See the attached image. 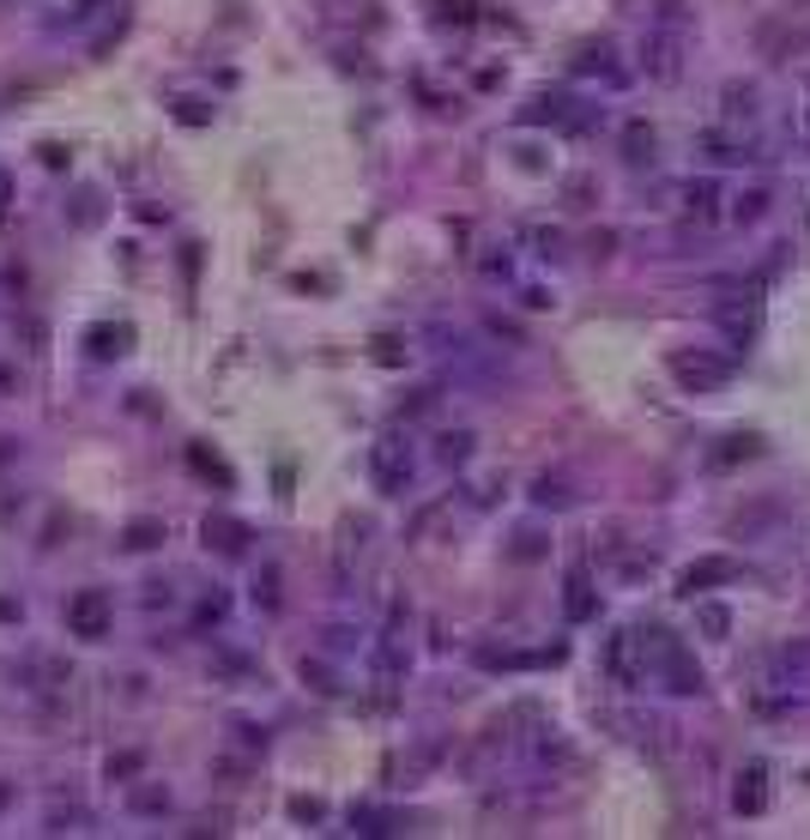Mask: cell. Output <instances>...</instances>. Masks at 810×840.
Here are the masks:
<instances>
[{
    "mask_svg": "<svg viewBox=\"0 0 810 840\" xmlns=\"http://www.w3.org/2000/svg\"><path fill=\"white\" fill-rule=\"evenodd\" d=\"M605 677L617 683V689H641V683H654V659H647V635L641 629H617L605 635Z\"/></svg>",
    "mask_w": 810,
    "mask_h": 840,
    "instance_id": "1",
    "label": "cell"
},
{
    "mask_svg": "<svg viewBox=\"0 0 810 840\" xmlns=\"http://www.w3.org/2000/svg\"><path fill=\"white\" fill-rule=\"evenodd\" d=\"M412 472H418V460H412V442H405V435L369 442V478H376L381 496H405V490H412Z\"/></svg>",
    "mask_w": 810,
    "mask_h": 840,
    "instance_id": "2",
    "label": "cell"
},
{
    "mask_svg": "<svg viewBox=\"0 0 810 840\" xmlns=\"http://www.w3.org/2000/svg\"><path fill=\"white\" fill-rule=\"evenodd\" d=\"M641 73L654 85H678L683 80V31H671V25L641 31Z\"/></svg>",
    "mask_w": 810,
    "mask_h": 840,
    "instance_id": "3",
    "label": "cell"
},
{
    "mask_svg": "<svg viewBox=\"0 0 810 840\" xmlns=\"http://www.w3.org/2000/svg\"><path fill=\"white\" fill-rule=\"evenodd\" d=\"M109 629H116V599H109L104 587H79L73 599H67V635H79V641H109Z\"/></svg>",
    "mask_w": 810,
    "mask_h": 840,
    "instance_id": "4",
    "label": "cell"
},
{
    "mask_svg": "<svg viewBox=\"0 0 810 840\" xmlns=\"http://www.w3.org/2000/svg\"><path fill=\"white\" fill-rule=\"evenodd\" d=\"M671 375L690 387V394H714V387H726V375H732V363L714 351H671Z\"/></svg>",
    "mask_w": 810,
    "mask_h": 840,
    "instance_id": "5",
    "label": "cell"
},
{
    "mask_svg": "<svg viewBox=\"0 0 810 840\" xmlns=\"http://www.w3.org/2000/svg\"><path fill=\"white\" fill-rule=\"evenodd\" d=\"M732 811L738 816H762V811H769V761H745V768H738Z\"/></svg>",
    "mask_w": 810,
    "mask_h": 840,
    "instance_id": "6",
    "label": "cell"
},
{
    "mask_svg": "<svg viewBox=\"0 0 810 840\" xmlns=\"http://www.w3.org/2000/svg\"><path fill=\"white\" fill-rule=\"evenodd\" d=\"M678 200H683V212H690L695 224H714L719 212H726V206H719V200H726V188H719L714 176H690V182L678 188Z\"/></svg>",
    "mask_w": 810,
    "mask_h": 840,
    "instance_id": "7",
    "label": "cell"
},
{
    "mask_svg": "<svg viewBox=\"0 0 810 840\" xmlns=\"http://www.w3.org/2000/svg\"><path fill=\"white\" fill-rule=\"evenodd\" d=\"M562 611H569V623H593L599 617V592H593V568H569V587H562Z\"/></svg>",
    "mask_w": 810,
    "mask_h": 840,
    "instance_id": "8",
    "label": "cell"
},
{
    "mask_svg": "<svg viewBox=\"0 0 810 840\" xmlns=\"http://www.w3.org/2000/svg\"><path fill=\"white\" fill-rule=\"evenodd\" d=\"M732 575H738L732 556H702V563H690V568L678 575V592H683V599H695V592L719 587V580H732Z\"/></svg>",
    "mask_w": 810,
    "mask_h": 840,
    "instance_id": "9",
    "label": "cell"
},
{
    "mask_svg": "<svg viewBox=\"0 0 810 840\" xmlns=\"http://www.w3.org/2000/svg\"><path fill=\"white\" fill-rule=\"evenodd\" d=\"M781 140L793 145V158H810V92H798L781 109Z\"/></svg>",
    "mask_w": 810,
    "mask_h": 840,
    "instance_id": "10",
    "label": "cell"
},
{
    "mask_svg": "<svg viewBox=\"0 0 810 840\" xmlns=\"http://www.w3.org/2000/svg\"><path fill=\"white\" fill-rule=\"evenodd\" d=\"M719 116L726 121H757L762 116V92L750 80H732L726 92H719Z\"/></svg>",
    "mask_w": 810,
    "mask_h": 840,
    "instance_id": "11",
    "label": "cell"
},
{
    "mask_svg": "<svg viewBox=\"0 0 810 840\" xmlns=\"http://www.w3.org/2000/svg\"><path fill=\"white\" fill-rule=\"evenodd\" d=\"M726 200H732V206H726V218H732L738 230H745V224H762V218L774 212V194H769V188H738V194H726Z\"/></svg>",
    "mask_w": 810,
    "mask_h": 840,
    "instance_id": "12",
    "label": "cell"
},
{
    "mask_svg": "<svg viewBox=\"0 0 810 840\" xmlns=\"http://www.w3.org/2000/svg\"><path fill=\"white\" fill-rule=\"evenodd\" d=\"M200 532H206V551H218V556H242V551H249V526H242V520H224V514H218V520H206Z\"/></svg>",
    "mask_w": 810,
    "mask_h": 840,
    "instance_id": "13",
    "label": "cell"
},
{
    "mask_svg": "<svg viewBox=\"0 0 810 840\" xmlns=\"http://www.w3.org/2000/svg\"><path fill=\"white\" fill-rule=\"evenodd\" d=\"M714 321H719V333H726L732 345H750V339H757V309H750V302H719Z\"/></svg>",
    "mask_w": 810,
    "mask_h": 840,
    "instance_id": "14",
    "label": "cell"
},
{
    "mask_svg": "<svg viewBox=\"0 0 810 840\" xmlns=\"http://www.w3.org/2000/svg\"><path fill=\"white\" fill-rule=\"evenodd\" d=\"M575 73H593V80H605V85H623V80H629L605 43H599V49H581V55H575Z\"/></svg>",
    "mask_w": 810,
    "mask_h": 840,
    "instance_id": "15",
    "label": "cell"
},
{
    "mask_svg": "<svg viewBox=\"0 0 810 840\" xmlns=\"http://www.w3.org/2000/svg\"><path fill=\"white\" fill-rule=\"evenodd\" d=\"M702 152H707L714 164H745V158H762V152H750L745 140H732V133H719V128H707V133H702Z\"/></svg>",
    "mask_w": 810,
    "mask_h": 840,
    "instance_id": "16",
    "label": "cell"
},
{
    "mask_svg": "<svg viewBox=\"0 0 810 840\" xmlns=\"http://www.w3.org/2000/svg\"><path fill=\"white\" fill-rule=\"evenodd\" d=\"M695 629H702L707 641H726V635H732V611L714 604V599H702V604H695Z\"/></svg>",
    "mask_w": 810,
    "mask_h": 840,
    "instance_id": "17",
    "label": "cell"
},
{
    "mask_svg": "<svg viewBox=\"0 0 810 840\" xmlns=\"http://www.w3.org/2000/svg\"><path fill=\"white\" fill-rule=\"evenodd\" d=\"M533 502H538V508H569V502H575V490H569V484H562V478H533Z\"/></svg>",
    "mask_w": 810,
    "mask_h": 840,
    "instance_id": "18",
    "label": "cell"
},
{
    "mask_svg": "<svg viewBox=\"0 0 810 840\" xmlns=\"http://www.w3.org/2000/svg\"><path fill=\"white\" fill-rule=\"evenodd\" d=\"M623 158L629 164L654 158V128H647V121H629V128H623Z\"/></svg>",
    "mask_w": 810,
    "mask_h": 840,
    "instance_id": "19",
    "label": "cell"
},
{
    "mask_svg": "<svg viewBox=\"0 0 810 840\" xmlns=\"http://www.w3.org/2000/svg\"><path fill=\"white\" fill-rule=\"evenodd\" d=\"M436 454H442V466H466L472 460V430H448Z\"/></svg>",
    "mask_w": 810,
    "mask_h": 840,
    "instance_id": "20",
    "label": "cell"
},
{
    "mask_svg": "<svg viewBox=\"0 0 810 840\" xmlns=\"http://www.w3.org/2000/svg\"><path fill=\"white\" fill-rule=\"evenodd\" d=\"M157 539H164V526H157V520H133V526H128V539H121V544H128V551H152Z\"/></svg>",
    "mask_w": 810,
    "mask_h": 840,
    "instance_id": "21",
    "label": "cell"
},
{
    "mask_svg": "<svg viewBox=\"0 0 810 840\" xmlns=\"http://www.w3.org/2000/svg\"><path fill=\"white\" fill-rule=\"evenodd\" d=\"M254 604L278 611V568H261V580H254Z\"/></svg>",
    "mask_w": 810,
    "mask_h": 840,
    "instance_id": "22",
    "label": "cell"
},
{
    "mask_svg": "<svg viewBox=\"0 0 810 840\" xmlns=\"http://www.w3.org/2000/svg\"><path fill=\"white\" fill-rule=\"evenodd\" d=\"M133 811H145V816H157V811H170V792H157V787L133 792Z\"/></svg>",
    "mask_w": 810,
    "mask_h": 840,
    "instance_id": "23",
    "label": "cell"
},
{
    "mask_svg": "<svg viewBox=\"0 0 810 840\" xmlns=\"http://www.w3.org/2000/svg\"><path fill=\"white\" fill-rule=\"evenodd\" d=\"M133 768H140V756H133V749H128V756H109V775H133Z\"/></svg>",
    "mask_w": 810,
    "mask_h": 840,
    "instance_id": "24",
    "label": "cell"
},
{
    "mask_svg": "<svg viewBox=\"0 0 810 840\" xmlns=\"http://www.w3.org/2000/svg\"><path fill=\"white\" fill-rule=\"evenodd\" d=\"M0 804H7V787H0Z\"/></svg>",
    "mask_w": 810,
    "mask_h": 840,
    "instance_id": "25",
    "label": "cell"
}]
</instances>
